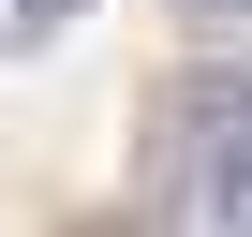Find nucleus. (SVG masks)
<instances>
[{
    "label": "nucleus",
    "mask_w": 252,
    "mask_h": 237,
    "mask_svg": "<svg viewBox=\"0 0 252 237\" xmlns=\"http://www.w3.org/2000/svg\"><path fill=\"white\" fill-rule=\"evenodd\" d=\"M193 207H208L222 237H252V134H237V148H193Z\"/></svg>",
    "instance_id": "obj_2"
},
{
    "label": "nucleus",
    "mask_w": 252,
    "mask_h": 237,
    "mask_svg": "<svg viewBox=\"0 0 252 237\" xmlns=\"http://www.w3.org/2000/svg\"><path fill=\"white\" fill-rule=\"evenodd\" d=\"M178 15H193V30H252V0H178Z\"/></svg>",
    "instance_id": "obj_4"
},
{
    "label": "nucleus",
    "mask_w": 252,
    "mask_h": 237,
    "mask_svg": "<svg viewBox=\"0 0 252 237\" xmlns=\"http://www.w3.org/2000/svg\"><path fill=\"white\" fill-rule=\"evenodd\" d=\"M237 134H252V59H193L178 104H163V148L193 163V148H237Z\"/></svg>",
    "instance_id": "obj_1"
},
{
    "label": "nucleus",
    "mask_w": 252,
    "mask_h": 237,
    "mask_svg": "<svg viewBox=\"0 0 252 237\" xmlns=\"http://www.w3.org/2000/svg\"><path fill=\"white\" fill-rule=\"evenodd\" d=\"M74 15H89V0H0V45H15V59H30V45H60Z\"/></svg>",
    "instance_id": "obj_3"
}]
</instances>
